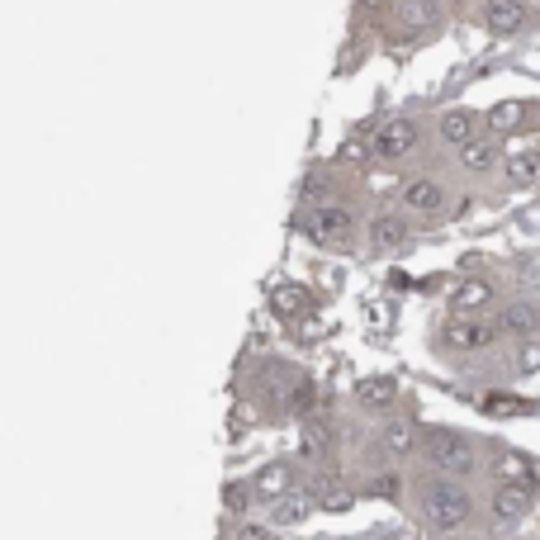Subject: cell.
I'll return each mask as SVG.
<instances>
[{
	"label": "cell",
	"mask_w": 540,
	"mask_h": 540,
	"mask_svg": "<svg viewBox=\"0 0 540 540\" xmlns=\"http://www.w3.org/2000/svg\"><path fill=\"white\" fill-rule=\"evenodd\" d=\"M536 180H540L536 152H512V157H503V185H512V190H531Z\"/></svg>",
	"instance_id": "9a60e30c"
},
{
	"label": "cell",
	"mask_w": 540,
	"mask_h": 540,
	"mask_svg": "<svg viewBox=\"0 0 540 540\" xmlns=\"http://www.w3.org/2000/svg\"><path fill=\"white\" fill-rule=\"evenodd\" d=\"M408 237H413V228H408V218L398 214H379L370 218V252H398V247H408Z\"/></svg>",
	"instance_id": "30bf717a"
},
{
	"label": "cell",
	"mask_w": 540,
	"mask_h": 540,
	"mask_svg": "<svg viewBox=\"0 0 540 540\" xmlns=\"http://www.w3.org/2000/svg\"><path fill=\"white\" fill-rule=\"evenodd\" d=\"M498 474H503V484H522L526 460L517 455V450H498Z\"/></svg>",
	"instance_id": "ffe728a7"
},
{
	"label": "cell",
	"mask_w": 540,
	"mask_h": 540,
	"mask_svg": "<svg viewBox=\"0 0 540 540\" xmlns=\"http://www.w3.org/2000/svg\"><path fill=\"white\" fill-rule=\"evenodd\" d=\"M526 119V105H517V100H503V105H493L484 114V128L488 138H507V133H517Z\"/></svg>",
	"instance_id": "2e32d148"
},
{
	"label": "cell",
	"mask_w": 540,
	"mask_h": 540,
	"mask_svg": "<svg viewBox=\"0 0 540 540\" xmlns=\"http://www.w3.org/2000/svg\"><path fill=\"white\" fill-rule=\"evenodd\" d=\"M455 162H460V171H469V176H488V171H498V162H503L498 138H474V143H465L460 152H455Z\"/></svg>",
	"instance_id": "7c38bea8"
},
{
	"label": "cell",
	"mask_w": 540,
	"mask_h": 540,
	"mask_svg": "<svg viewBox=\"0 0 540 540\" xmlns=\"http://www.w3.org/2000/svg\"><path fill=\"white\" fill-rule=\"evenodd\" d=\"M289 488V469L285 465H270L261 479H256V498H280Z\"/></svg>",
	"instance_id": "d6986e66"
},
{
	"label": "cell",
	"mask_w": 540,
	"mask_h": 540,
	"mask_svg": "<svg viewBox=\"0 0 540 540\" xmlns=\"http://www.w3.org/2000/svg\"><path fill=\"white\" fill-rule=\"evenodd\" d=\"M441 342H446V351H460V356H469V351H488V346L498 342V323H484V318H450L446 327H441Z\"/></svg>",
	"instance_id": "8992f818"
},
{
	"label": "cell",
	"mask_w": 540,
	"mask_h": 540,
	"mask_svg": "<svg viewBox=\"0 0 540 540\" xmlns=\"http://www.w3.org/2000/svg\"><path fill=\"white\" fill-rule=\"evenodd\" d=\"M517 370H522V375L540 370V342H536V337H526V342H522V351H517Z\"/></svg>",
	"instance_id": "44dd1931"
},
{
	"label": "cell",
	"mask_w": 540,
	"mask_h": 540,
	"mask_svg": "<svg viewBox=\"0 0 540 540\" xmlns=\"http://www.w3.org/2000/svg\"><path fill=\"white\" fill-rule=\"evenodd\" d=\"M394 15L408 34H432V29H441V19H446V0H398Z\"/></svg>",
	"instance_id": "9c48e42d"
},
{
	"label": "cell",
	"mask_w": 540,
	"mask_h": 540,
	"mask_svg": "<svg viewBox=\"0 0 540 540\" xmlns=\"http://www.w3.org/2000/svg\"><path fill=\"white\" fill-rule=\"evenodd\" d=\"M526 512H531V488L498 484V493H493V517H498V522H522Z\"/></svg>",
	"instance_id": "5bb4252c"
},
{
	"label": "cell",
	"mask_w": 540,
	"mask_h": 540,
	"mask_svg": "<svg viewBox=\"0 0 540 540\" xmlns=\"http://www.w3.org/2000/svg\"><path fill=\"white\" fill-rule=\"evenodd\" d=\"M531 10H526V0H484L479 5V24H484L488 34H522Z\"/></svg>",
	"instance_id": "52a82bcc"
},
{
	"label": "cell",
	"mask_w": 540,
	"mask_h": 540,
	"mask_svg": "<svg viewBox=\"0 0 540 540\" xmlns=\"http://www.w3.org/2000/svg\"><path fill=\"white\" fill-rule=\"evenodd\" d=\"M299 228L318 247H346L351 233H356V214L346 209L342 199H323V204H308L304 214H299Z\"/></svg>",
	"instance_id": "7a4b0ae2"
},
{
	"label": "cell",
	"mask_w": 540,
	"mask_h": 540,
	"mask_svg": "<svg viewBox=\"0 0 540 540\" xmlns=\"http://www.w3.org/2000/svg\"><path fill=\"white\" fill-rule=\"evenodd\" d=\"M536 327H540V308L536 304H526V299H517V304H507L503 313H498V332H507V337H536Z\"/></svg>",
	"instance_id": "4fadbf2b"
},
{
	"label": "cell",
	"mask_w": 540,
	"mask_h": 540,
	"mask_svg": "<svg viewBox=\"0 0 540 540\" xmlns=\"http://www.w3.org/2000/svg\"><path fill=\"white\" fill-rule=\"evenodd\" d=\"M233 540H280V536H270V531H261V526H237Z\"/></svg>",
	"instance_id": "7402d4cb"
},
{
	"label": "cell",
	"mask_w": 540,
	"mask_h": 540,
	"mask_svg": "<svg viewBox=\"0 0 540 540\" xmlns=\"http://www.w3.org/2000/svg\"><path fill=\"white\" fill-rule=\"evenodd\" d=\"M450 308L460 318H479V313L493 308V285L488 280H460V285L450 289Z\"/></svg>",
	"instance_id": "8fae6325"
},
{
	"label": "cell",
	"mask_w": 540,
	"mask_h": 540,
	"mask_svg": "<svg viewBox=\"0 0 540 540\" xmlns=\"http://www.w3.org/2000/svg\"><path fill=\"white\" fill-rule=\"evenodd\" d=\"M427 460H432L446 479H469L479 469V450L465 432H450V427H436L427 432Z\"/></svg>",
	"instance_id": "3957f363"
},
{
	"label": "cell",
	"mask_w": 540,
	"mask_h": 540,
	"mask_svg": "<svg viewBox=\"0 0 540 540\" xmlns=\"http://www.w3.org/2000/svg\"><path fill=\"white\" fill-rule=\"evenodd\" d=\"M479 128H484V119H479L469 105H450V109L436 114V133H441V143H450L455 152H460L465 143H474V138H479Z\"/></svg>",
	"instance_id": "ba28073f"
},
{
	"label": "cell",
	"mask_w": 540,
	"mask_h": 540,
	"mask_svg": "<svg viewBox=\"0 0 540 540\" xmlns=\"http://www.w3.org/2000/svg\"><path fill=\"white\" fill-rule=\"evenodd\" d=\"M398 199H403V209H408L413 218H441V214L450 209L446 185H441L436 176H413V180H403Z\"/></svg>",
	"instance_id": "5b68a950"
},
{
	"label": "cell",
	"mask_w": 540,
	"mask_h": 540,
	"mask_svg": "<svg viewBox=\"0 0 540 540\" xmlns=\"http://www.w3.org/2000/svg\"><path fill=\"white\" fill-rule=\"evenodd\" d=\"M417 143H422V128H417L413 114H394V119H384V124L375 128V138H370V147H365V157L379 166H394L403 162V157H413Z\"/></svg>",
	"instance_id": "277c9868"
},
{
	"label": "cell",
	"mask_w": 540,
	"mask_h": 540,
	"mask_svg": "<svg viewBox=\"0 0 540 540\" xmlns=\"http://www.w3.org/2000/svg\"><path fill=\"white\" fill-rule=\"evenodd\" d=\"M379 446H384V455L403 460V455L413 450V432H408L403 422H394V427H384V432H379Z\"/></svg>",
	"instance_id": "ac0fdd59"
},
{
	"label": "cell",
	"mask_w": 540,
	"mask_h": 540,
	"mask_svg": "<svg viewBox=\"0 0 540 540\" xmlns=\"http://www.w3.org/2000/svg\"><path fill=\"white\" fill-rule=\"evenodd\" d=\"M360 403H365L370 413L394 408V384H389V379H365V384H360Z\"/></svg>",
	"instance_id": "e0dca14e"
},
{
	"label": "cell",
	"mask_w": 540,
	"mask_h": 540,
	"mask_svg": "<svg viewBox=\"0 0 540 540\" xmlns=\"http://www.w3.org/2000/svg\"><path fill=\"white\" fill-rule=\"evenodd\" d=\"M417 507H422V522L432 526V531H460L474 517V498L455 479H446V474L427 479V484L417 488Z\"/></svg>",
	"instance_id": "6da1fadb"
}]
</instances>
